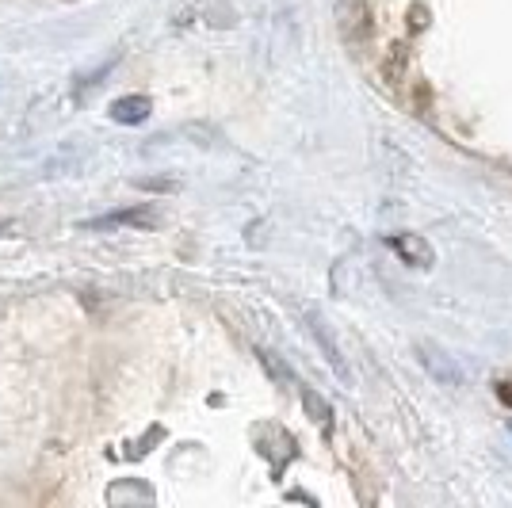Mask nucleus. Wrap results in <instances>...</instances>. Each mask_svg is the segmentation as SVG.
Instances as JSON below:
<instances>
[{"label":"nucleus","instance_id":"1","mask_svg":"<svg viewBox=\"0 0 512 508\" xmlns=\"http://www.w3.org/2000/svg\"><path fill=\"white\" fill-rule=\"evenodd\" d=\"M161 218H157V211L153 207H127V211H111L104 214V218H88L85 230H153Z\"/></svg>","mask_w":512,"mask_h":508},{"label":"nucleus","instance_id":"2","mask_svg":"<svg viewBox=\"0 0 512 508\" xmlns=\"http://www.w3.org/2000/svg\"><path fill=\"white\" fill-rule=\"evenodd\" d=\"M150 111H153V104L146 96H123V100L111 104V119H115L119 127H134V123H146Z\"/></svg>","mask_w":512,"mask_h":508},{"label":"nucleus","instance_id":"3","mask_svg":"<svg viewBox=\"0 0 512 508\" xmlns=\"http://www.w3.org/2000/svg\"><path fill=\"white\" fill-rule=\"evenodd\" d=\"M314 329H318L321 337H325V321H321V318H314ZM325 348H329V360H333V367H337V371H341V360H337V348H333V344H329V340H325Z\"/></svg>","mask_w":512,"mask_h":508}]
</instances>
